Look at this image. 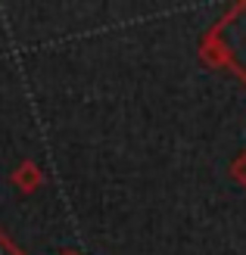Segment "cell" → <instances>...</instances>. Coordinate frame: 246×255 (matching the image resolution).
I'll use <instances>...</instances> for the list:
<instances>
[{"label":"cell","instance_id":"obj_1","mask_svg":"<svg viewBox=\"0 0 246 255\" xmlns=\"http://www.w3.org/2000/svg\"><path fill=\"white\" fill-rule=\"evenodd\" d=\"M200 59L209 69H228L246 84V0L228 6L200 41Z\"/></svg>","mask_w":246,"mask_h":255},{"label":"cell","instance_id":"obj_2","mask_svg":"<svg viewBox=\"0 0 246 255\" xmlns=\"http://www.w3.org/2000/svg\"><path fill=\"white\" fill-rule=\"evenodd\" d=\"M41 181H44V174H41V168H37L34 162H22L19 168H16V174H12V184H16V187L22 190V193L34 190Z\"/></svg>","mask_w":246,"mask_h":255},{"label":"cell","instance_id":"obj_3","mask_svg":"<svg viewBox=\"0 0 246 255\" xmlns=\"http://www.w3.org/2000/svg\"><path fill=\"white\" fill-rule=\"evenodd\" d=\"M231 177H234V181L246 190V149L240 152V156H237L234 162H231Z\"/></svg>","mask_w":246,"mask_h":255},{"label":"cell","instance_id":"obj_4","mask_svg":"<svg viewBox=\"0 0 246 255\" xmlns=\"http://www.w3.org/2000/svg\"><path fill=\"white\" fill-rule=\"evenodd\" d=\"M0 255H25L16 243H12V240L3 234V231H0Z\"/></svg>","mask_w":246,"mask_h":255},{"label":"cell","instance_id":"obj_5","mask_svg":"<svg viewBox=\"0 0 246 255\" xmlns=\"http://www.w3.org/2000/svg\"><path fill=\"white\" fill-rule=\"evenodd\" d=\"M66 255H75V252H66Z\"/></svg>","mask_w":246,"mask_h":255}]
</instances>
